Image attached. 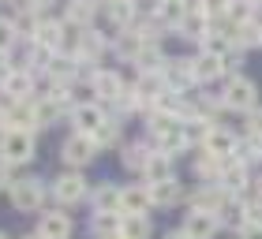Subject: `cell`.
Listing matches in <instances>:
<instances>
[{
    "label": "cell",
    "mask_w": 262,
    "mask_h": 239,
    "mask_svg": "<svg viewBox=\"0 0 262 239\" xmlns=\"http://www.w3.org/2000/svg\"><path fill=\"white\" fill-rule=\"evenodd\" d=\"M161 75H165V86L180 90V86H187V82H195V60H184V56H176V60H165Z\"/></svg>",
    "instance_id": "obj_6"
},
{
    "label": "cell",
    "mask_w": 262,
    "mask_h": 239,
    "mask_svg": "<svg viewBox=\"0 0 262 239\" xmlns=\"http://www.w3.org/2000/svg\"><path fill=\"white\" fill-rule=\"evenodd\" d=\"M165 239H187V235L184 232H172V235H165Z\"/></svg>",
    "instance_id": "obj_44"
},
{
    "label": "cell",
    "mask_w": 262,
    "mask_h": 239,
    "mask_svg": "<svg viewBox=\"0 0 262 239\" xmlns=\"http://www.w3.org/2000/svg\"><path fill=\"white\" fill-rule=\"evenodd\" d=\"M247 131H251V138L262 142V109H251V112H247Z\"/></svg>",
    "instance_id": "obj_36"
},
{
    "label": "cell",
    "mask_w": 262,
    "mask_h": 239,
    "mask_svg": "<svg viewBox=\"0 0 262 239\" xmlns=\"http://www.w3.org/2000/svg\"><path fill=\"white\" fill-rule=\"evenodd\" d=\"M101 53V38H98V34H79V56H98Z\"/></svg>",
    "instance_id": "obj_32"
},
{
    "label": "cell",
    "mask_w": 262,
    "mask_h": 239,
    "mask_svg": "<svg viewBox=\"0 0 262 239\" xmlns=\"http://www.w3.org/2000/svg\"><path fill=\"white\" fill-rule=\"evenodd\" d=\"M120 213H94V228H98V232H113L116 235V228H120Z\"/></svg>",
    "instance_id": "obj_30"
},
{
    "label": "cell",
    "mask_w": 262,
    "mask_h": 239,
    "mask_svg": "<svg viewBox=\"0 0 262 239\" xmlns=\"http://www.w3.org/2000/svg\"><path fill=\"white\" fill-rule=\"evenodd\" d=\"M120 232H124L127 239H146V235H150V217H142V213H124Z\"/></svg>",
    "instance_id": "obj_22"
},
{
    "label": "cell",
    "mask_w": 262,
    "mask_h": 239,
    "mask_svg": "<svg viewBox=\"0 0 262 239\" xmlns=\"http://www.w3.org/2000/svg\"><path fill=\"white\" fill-rule=\"evenodd\" d=\"M94 153H98V142H94L90 135H71L68 142H64V161L68 164H86V161H94Z\"/></svg>",
    "instance_id": "obj_8"
},
{
    "label": "cell",
    "mask_w": 262,
    "mask_h": 239,
    "mask_svg": "<svg viewBox=\"0 0 262 239\" xmlns=\"http://www.w3.org/2000/svg\"><path fill=\"white\" fill-rule=\"evenodd\" d=\"M150 187V198L158 202V206H172V202H180V183H176V179H165V183H146Z\"/></svg>",
    "instance_id": "obj_21"
},
{
    "label": "cell",
    "mask_w": 262,
    "mask_h": 239,
    "mask_svg": "<svg viewBox=\"0 0 262 239\" xmlns=\"http://www.w3.org/2000/svg\"><path fill=\"white\" fill-rule=\"evenodd\" d=\"M0 131H8V109H0Z\"/></svg>",
    "instance_id": "obj_41"
},
{
    "label": "cell",
    "mask_w": 262,
    "mask_h": 239,
    "mask_svg": "<svg viewBox=\"0 0 262 239\" xmlns=\"http://www.w3.org/2000/svg\"><path fill=\"white\" fill-rule=\"evenodd\" d=\"M213 232H217V217H213V213H202V209L187 213V221H184L187 239H213Z\"/></svg>",
    "instance_id": "obj_9"
},
{
    "label": "cell",
    "mask_w": 262,
    "mask_h": 239,
    "mask_svg": "<svg viewBox=\"0 0 262 239\" xmlns=\"http://www.w3.org/2000/svg\"><path fill=\"white\" fill-rule=\"evenodd\" d=\"M161 4H176V8H184V4H187V0H161Z\"/></svg>",
    "instance_id": "obj_43"
},
{
    "label": "cell",
    "mask_w": 262,
    "mask_h": 239,
    "mask_svg": "<svg viewBox=\"0 0 262 239\" xmlns=\"http://www.w3.org/2000/svg\"><path fill=\"white\" fill-rule=\"evenodd\" d=\"M240 239H262V224H244V228H240Z\"/></svg>",
    "instance_id": "obj_38"
},
{
    "label": "cell",
    "mask_w": 262,
    "mask_h": 239,
    "mask_svg": "<svg viewBox=\"0 0 262 239\" xmlns=\"http://www.w3.org/2000/svg\"><path fill=\"white\" fill-rule=\"evenodd\" d=\"M150 138L158 142V150L169 157V153H180L187 146V138H184V124L176 116H161V112H154L150 116Z\"/></svg>",
    "instance_id": "obj_1"
},
{
    "label": "cell",
    "mask_w": 262,
    "mask_h": 239,
    "mask_svg": "<svg viewBox=\"0 0 262 239\" xmlns=\"http://www.w3.org/2000/svg\"><path fill=\"white\" fill-rule=\"evenodd\" d=\"M0 157L4 164H23L34 157V135L30 131H4L0 138Z\"/></svg>",
    "instance_id": "obj_2"
},
{
    "label": "cell",
    "mask_w": 262,
    "mask_h": 239,
    "mask_svg": "<svg viewBox=\"0 0 262 239\" xmlns=\"http://www.w3.org/2000/svg\"><path fill=\"white\" fill-rule=\"evenodd\" d=\"M41 202H45L41 179H19V183H11V206H15L19 213L41 209Z\"/></svg>",
    "instance_id": "obj_4"
},
{
    "label": "cell",
    "mask_w": 262,
    "mask_h": 239,
    "mask_svg": "<svg viewBox=\"0 0 262 239\" xmlns=\"http://www.w3.org/2000/svg\"><path fill=\"white\" fill-rule=\"evenodd\" d=\"M53 195H56V202H64V206H71V202H82V198H86V179H82L79 172H64L60 179H56Z\"/></svg>",
    "instance_id": "obj_7"
},
{
    "label": "cell",
    "mask_w": 262,
    "mask_h": 239,
    "mask_svg": "<svg viewBox=\"0 0 262 239\" xmlns=\"http://www.w3.org/2000/svg\"><path fill=\"white\" fill-rule=\"evenodd\" d=\"M232 8V0H199V11L206 19H217V15H225V11Z\"/></svg>",
    "instance_id": "obj_31"
},
{
    "label": "cell",
    "mask_w": 262,
    "mask_h": 239,
    "mask_svg": "<svg viewBox=\"0 0 262 239\" xmlns=\"http://www.w3.org/2000/svg\"><path fill=\"white\" fill-rule=\"evenodd\" d=\"M221 187L229 190V195H244V190H247V169H244V161H229V164H225Z\"/></svg>",
    "instance_id": "obj_16"
},
{
    "label": "cell",
    "mask_w": 262,
    "mask_h": 239,
    "mask_svg": "<svg viewBox=\"0 0 262 239\" xmlns=\"http://www.w3.org/2000/svg\"><path fill=\"white\" fill-rule=\"evenodd\" d=\"M150 206H154L150 187H127V190H120V213H142V217H146Z\"/></svg>",
    "instance_id": "obj_15"
},
{
    "label": "cell",
    "mask_w": 262,
    "mask_h": 239,
    "mask_svg": "<svg viewBox=\"0 0 262 239\" xmlns=\"http://www.w3.org/2000/svg\"><path fill=\"white\" fill-rule=\"evenodd\" d=\"M146 179H150V183H165V179H172V161L165 157V153H154L150 164H146Z\"/></svg>",
    "instance_id": "obj_25"
},
{
    "label": "cell",
    "mask_w": 262,
    "mask_h": 239,
    "mask_svg": "<svg viewBox=\"0 0 262 239\" xmlns=\"http://www.w3.org/2000/svg\"><path fill=\"white\" fill-rule=\"evenodd\" d=\"M221 71H225V64H221L217 56H206V53H202V56L195 60V82H210V79H217Z\"/></svg>",
    "instance_id": "obj_24"
},
{
    "label": "cell",
    "mask_w": 262,
    "mask_h": 239,
    "mask_svg": "<svg viewBox=\"0 0 262 239\" xmlns=\"http://www.w3.org/2000/svg\"><path fill=\"white\" fill-rule=\"evenodd\" d=\"M232 45H262V22H240L232 27Z\"/></svg>",
    "instance_id": "obj_23"
},
{
    "label": "cell",
    "mask_w": 262,
    "mask_h": 239,
    "mask_svg": "<svg viewBox=\"0 0 262 239\" xmlns=\"http://www.w3.org/2000/svg\"><path fill=\"white\" fill-rule=\"evenodd\" d=\"M4 93H11L15 101H27L34 93V75L30 71H11V75L4 79Z\"/></svg>",
    "instance_id": "obj_17"
},
{
    "label": "cell",
    "mask_w": 262,
    "mask_h": 239,
    "mask_svg": "<svg viewBox=\"0 0 262 239\" xmlns=\"http://www.w3.org/2000/svg\"><path fill=\"white\" fill-rule=\"evenodd\" d=\"M90 86H94V93H98L101 101H120L124 98V82H120L116 71H98V75L90 79Z\"/></svg>",
    "instance_id": "obj_13"
},
{
    "label": "cell",
    "mask_w": 262,
    "mask_h": 239,
    "mask_svg": "<svg viewBox=\"0 0 262 239\" xmlns=\"http://www.w3.org/2000/svg\"><path fill=\"white\" fill-rule=\"evenodd\" d=\"M49 75L64 86V82H68L71 75H75V64H71V60H53V64H49Z\"/></svg>",
    "instance_id": "obj_33"
},
{
    "label": "cell",
    "mask_w": 262,
    "mask_h": 239,
    "mask_svg": "<svg viewBox=\"0 0 262 239\" xmlns=\"http://www.w3.org/2000/svg\"><path fill=\"white\" fill-rule=\"evenodd\" d=\"M202 146H206V153H210V157L229 161V153H236V146H240V142H236V135H232V131L213 127L210 135H206V142H202Z\"/></svg>",
    "instance_id": "obj_10"
},
{
    "label": "cell",
    "mask_w": 262,
    "mask_h": 239,
    "mask_svg": "<svg viewBox=\"0 0 262 239\" xmlns=\"http://www.w3.org/2000/svg\"><path fill=\"white\" fill-rule=\"evenodd\" d=\"M38 235H41V239H68V235H71V221H68V213H41V221H38Z\"/></svg>",
    "instance_id": "obj_14"
},
{
    "label": "cell",
    "mask_w": 262,
    "mask_h": 239,
    "mask_svg": "<svg viewBox=\"0 0 262 239\" xmlns=\"http://www.w3.org/2000/svg\"><path fill=\"white\" fill-rule=\"evenodd\" d=\"M105 239H127V235H124V232H116V235H105Z\"/></svg>",
    "instance_id": "obj_45"
},
{
    "label": "cell",
    "mask_w": 262,
    "mask_h": 239,
    "mask_svg": "<svg viewBox=\"0 0 262 239\" xmlns=\"http://www.w3.org/2000/svg\"><path fill=\"white\" fill-rule=\"evenodd\" d=\"M150 146H124V164L127 169H139V172H146V164H150Z\"/></svg>",
    "instance_id": "obj_26"
},
{
    "label": "cell",
    "mask_w": 262,
    "mask_h": 239,
    "mask_svg": "<svg viewBox=\"0 0 262 239\" xmlns=\"http://www.w3.org/2000/svg\"><path fill=\"white\" fill-rule=\"evenodd\" d=\"M34 127H41V124H38V105L15 101V105L8 109V131H34Z\"/></svg>",
    "instance_id": "obj_11"
},
{
    "label": "cell",
    "mask_w": 262,
    "mask_h": 239,
    "mask_svg": "<svg viewBox=\"0 0 262 239\" xmlns=\"http://www.w3.org/2000/svg\"><path fill=\"white\" fill-rule=\"evenodd\" d=\"M116 135H120V131H116V124H105V127L98 131V135H94V142H98V146H101V142H105V146H113Z\"/></svg>",
    "instance_id": "obj_37"
},
{
    "label": "cell",
    "mask_w": 262,
    "mask_h": 239,
    "mask_svg": "<svg viewBox=\"0 0 262 239\" xmlns=\"http://www.w3.org/2000/svg\"><path fill=\"white\" fill-rule=\"evenodd\" d=\"M23 239H41V235H23Z\"/></svg>",
    "instance_id": "obj_46"
},
{
    "label": "cell",
    "mask_w": 262,
    "mask_h": 239,
    "mask_svg": "<svg viewBox=\"0 0 262 239\" xmlns=\"http://www.w3.org/2000/svg\"><path fill=\"white\" fill-rule=\"evenodd\" d=\"M229 109H240V112H251L255 109V82L244 79V75H232L225 82V98H221Z\"/></svg>",
    "instance_id": "obj_3"
},
{
    "label": "cell",
    "mask_w": 262,
    "mask_h": 239,
    "mask_svg": "<svg viewBox=\"0 0 262 239\" xmlns=\"http://www.w3.org/2000/svg\"><path fill=\"white\" fill-rule=\"evenodd\" d=\"M34 38H38V49H49V53H56V49H64V45H68L64 27H60V22H53V19L38 22V27H34Z\"/></svg>",
    "instance_id": "obj_12"
},
{
    "label": "cell",
    "mask_w": 262,
    "mask_h": 239,
    "mask_svg": "<svg viewBox=\"0 0 262 239\" xmlns=\"http://www.w3.org/2000/svg\"><path fill=\"white\" fill-rule=\"evenodd\" d=\"M176 30H180L184 38H199V41H202V38L210 34V19L202 15V11H187V15L176 22Z\"/></svg>",
    "instance_id": "obj_19"
},
{
    "label": "cell",
    "mask_w": 262,
    "mask_h": 239,
    "mask_svg": "<svg viewBox=\"0 0 262 239\" xmlns=\"http://www.w3.org/2000/svg\"><path fill=\"white\" fill-rule=\"evenodd\" d=\"M8 75H11V71H8V64H4V56H0V82H4Z\"/></svg>",
    "instance_id": "obj_40"
},
{
    "label": "cell",
    "mask_w": 262,
    "mask_h": 239,
    "mask_svg": "<svg viewBox=\"0 0 262 239\" xmlns=\"http://www.w3.org/2000/svg\"><path fill=\"white\" fill-rule=\"evenodd\" d=\"M68 19L75 22V27H86L94 19V0H71L68 4Z\"/></svg>",
    "instance_id": "obj_28"
},
{
    "label": "cell",
    "mask_w": 262,
    "mask_h": 239,
    "mask_svg": "<svg viewBox=\"0 0 262 239\" xmlns=\"http://www.w3.org/2000/svg\"><path fill=\"white\" fill-rule=\"evenodd\" d=\"M30 8H41V4H53V0H27Z\"/></svg>",
    "instance_id": "obj_42"
},
{
    "label": "cell",
    "mask_w": 262,
    "mask_h": 239,
    "mask_svg": "<svg viewBox=\"0 0 262 239\" xmlns=\"http://www.w3.org/2000/svg\"><path fill=\"white\" fill-rule=\"evenodd\" d=\"M225 198H229V190L225 187H206V190H199L195 195V202H191V209H202V213H217L221 206H225Z\"/></svg>",
    "instance_id": "obj_18"
},
{
    "label": "cell",
    "mask_w": 262,
    "mask_h": 239,
    "mask_svg": "<svg viewBox=\"0 0 262 239\" xmlns=\"http://www.w3.org/2000/svg\"><path fill=\"white\" fill-rule=\"evenodd\" d=\"M135 64H139L142 71H161V64H165V60H161V53L154 49V45H146V49H142V53L135 56Z\"/></svg>",
    "instance_id": "obj_29"
},
{
    "label": "cell",
    "mask_w": 262,
    "mask_h": 239,
    "mask_svg": "<svg viewBox=\"0 0 262 239\" xmlns=\"http://www.w3.org/2000/svg\"><path fill=\"white\" fill-rule=\"evenodd\" d=\"M4 187H11V176H8V164L0 161V190H4Z\"/></svg>",
    "instance_id": "obj_39"
},
{
    "label": "cell",
    "mask_w": 262,
    "mask_h": 239,
    "mask_svg": "<svg viewBox=\"0 0 262 239\" xmlns=\"http://www.w3.org/2000/svg\"><path fill=\"white\" fill-rule=\"evenodd\" d=\"M19 38V30H15V22H8V19H0V56H4L11 45H15Z\"/></svg>",
    "instance_id": "obj_34"
},
{
    "label": "cell",
    "mask_w": 262,
    "mask_h": 239,
    "mask_svg": "<svg viewBox=\"0 0 262 239\" xmlns=\"http://www.w3.org/2000/svg\"><path fill=\"white\" fill-rule=\"evenodd\" d=\"M71 119H75V135H90V138L109 124L105 112H101V105H75V109H71Z\"/></svg>",
    "instance_id": "obj_5"
},
{
    "label": "cell",
    "mask_w": 262,
    "mask_h": 239,
    "mask_svg": "<svg viewBox=\"0 0 262 239\" xmlns=\"http://www.w3.org/2000/svg\"><path fill=\"white\" fill-rule=\"evenodd\" d=\"M244 209H247V224H262V187L244 190Z\"/></svg>",
    "instance_id": "obj_27"
},
{
    "label": "cell",
    "mask_w": 262,
    "mask_h": 239,
    "mask_svg": "<svg viewBox=\"0 0 262 239\" xmlns=\"http://www.w3.org/2000/svg\"><path fill=\"white\" fill-rule=\"evenodd\" d=\"M131 11H135V8H131V0H109V15H113L116 22H127Z\"/></svg>",
    "instance_id": "obj_35"
},
{
    "label": "cell",
    "mask_w": 262,
    "mask_h": 239,
    "mask_svg": "<svg viewBox=\"0 0 262 239\" xmlns=\"http://www.w3.org/2000/svg\"><path fill=\"white\" fill-rule=\"evenodd\" d=\"M0 239H8V235H0Z\"/></svg>",
    "instance_id": "obj_47"
},
{
    "label": "cell",
    "mask_w": 262,
    "mask_h": 239,
    "mask_svg": "<svg viewBox=\"0 0 262 239\" xmlns=\"http://www.w3.org/2000/svg\"><path fill=\"white\" fill-rule=\"evenodd\" d=\"M94 209H98V213H120V187L101 183L98 195H94Z\"/></svg>",
    "instance_id": "obj_20"
}]
</instances>
